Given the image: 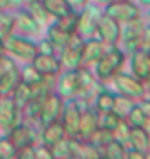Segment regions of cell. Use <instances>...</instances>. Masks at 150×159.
<instances>
[{"label":"cell","mask_w":150,"mask_h":159,"mask_svg":"<svg viewBox=\"0 0 150 159\" xmlns=\"http://www.w3.org/2000/svg\"><path fill=\"white\" fill-rule=\"evenodd\" d=\"M96 2V5H104L108 6L110 3H115V2H121V0H94Z\"/></svg>","instance_id":"cell-48"},{"label":"cell","mask_w":150,"mask_h":159,"mask_svg":"<svg viewBox=\"0 0 150 159\" xmlns=\"http://www.w3.org/2000/svg\"><path fill=\"white\" fill-rule=\"evenodd\" d=\"M81 108L77 99H69L64 102L62 115H60V124L64 127L66 137L71 139H78V125H80Z\"/></svg>","instance_id":"cell-10"},{"label":"cell","mask_w":150,"mask_h":159,"mask_svg":"<svg viewBox=\"0 0 150 159\" xmlns=\"http://www.w3.org/2000/svg\"><path fill=\"white\" fill-rule=\"evenodd\" d=\"M139 105L141 106V109L144 111V114L147 115V118H150V96H146L144 99H141L139 102Z\"/></svg>","instance_id":"cell-45"},{"label":"cell","mask_w":150,"mask_h":159,"mask_svg":"<svg viewBox=\"0 0 150 159\" xmlns=\"http://www.w3.org/2000/svg\"><path fill=\"white\" fill-rule=\"evenodd\" d=\"M146 30L144 19H135L131 22L121 24V41L122 43V50L131 55L135 50L141 49V40Z\"/></svg>","instance_id":"cell-5"},{"label":"cell","mask_w":150,"mask_h":159,"mask_svg":"<svg viewBox=\"0 0 150 159\" xmlns=\"http://www.w3.org/2000/svg\"><path fill=\"white\" fill-rule=\"evenodd\" d=\"M15 66H16V63H15V61L11 56H7L6 53L5 55H0V77L5 72L11 71L12 68H15Z\"/></svg>","instance_id":"cell-41"},{"label":"cell","mask_w":150,"mask_h":159,"mask_svg":"<svg viewBox=\"0 0 150 159\" xmlns=\"http://www.w3.org/2000/svg\"><path fill=\"white\" fill-rule=\"evenodd\" d=\"M140 6H144V7H149L150 9V0H139Z\"/></svg>","instance_id":"cell-51"},{"label":"cell","mask_w":150,"mask_h":159,"mask_svg":"<svg viewBox=\"0 0 150 159\" xmlns=\"http://www.w3.org/2000/svg\"><path fill=\"white\" fill-rule=\"evenodd\" d=\"M11 97L13 100V103H15V106L18 108V111L21 112L25 108V105L33 99V87L21 80V83L15 87V90L12 91Z\"/></svg>","instance_id":"cell-22"},{"label":"cell","mask_w":150,"mask_h":159,"mask_svg":"<svg viewBox=\"0 0 150 159\" xmlns=\"http://www.w3.org/2000/svg\"><path fill=\"white\" fill-rule=\"evenodd\" d=\"M137 102H134L131 99H128V97L122 96L119 93H116L115 94V103H113V109H112V112H115L118 116L121 119H125V116L128 115V112L133 109V106L135 105Z\"/></svg>","instance_id":"cell-30"},{"label":"cell","mask_w":150,"mask_h":159,"mask_svg":"<svg viewBox=\"0 0 150 159\" xmlns=\"http://www.w3.org/2000/svg\"><path fill=\"white\" fill-rule=\"evenodd\" d=\"M41 2L46 7V11L49 12V15L56 19L74 11V7L69 5L68 0H41Z\"/></svg>","instance_id":"cell-26"},{"label":"cell","mask_w":150,"mask_h":159,"mask_svg":"<svg viewBox=\"0 0 150 159\" xmlns=\"http://www.w3.org/2000/svg\"><path fill=\"white\" fill-rule=\"evenodd\" d=\"M102 152V158L106 159H124L125 158V152L127 149L122 146L119 142H116L115 139L112 140L110 143H108L104 148L100 149Z\"/></svg>","instance_id":"cell-31"},{"label":"cell","mask_w":150,"mask_h":159,"mask_svg":"<svg viewBox=\"0 0 150 159\" xmlns=\"http://www.w3.org/2000/svg\"><path fill=\"white\" fill-rule=\"evenodd\" d=\"M74 140L71 137H65L60 142H58L55 146L50 148L55 159H69L74 155Z\"/></svg>","instance_id":"cell-27"},{"label":"cell","mask_w":150,"mask_h":159,"mask_svg":"<svg viewBox=\"0 0 150 159\" xmlns=\"http://www.w3.org/2000/svg\"><path fill=\"white\" fill-rule=\"evenodd\" d=\"M0 55H5V46H3V40H0Z\"/></svg>","instance_id":"cell-53"},{"label":"cell","mask_w":150,"mask_h":159,"mask_svg":"<svg viewBox=\"0 0 150 159\" xmlns=\"http://www.w3.org/2000/svg\"><path fill=\"white\" fill-rule=\"evenodd\" d=\"M103 13L118 21L119 24H127L141 18V11L139 5H135L133 0H121V2L110 3L104 6Z\"/></svg>","instance_id":"cell-6"},{"label":"cell","mask_w":150,"mask_h":159,"mask_svg":"<svg viewBox=\"0 0 150 159\" xmlns=\"http://www.w3.org/2000/svg\"><path fill=\"white\" fill-rule=\"evenodd\" d=\"M55 91L64 100L75 99V97L78 96L80 87H78V74H77V69H65L64 72H60L58 75Z\"/></svg>","instance_id":"cell-12"},{"label":"cell","mask_w":150,"mask_h":159,"mask_svg":"<svg viewBox=\"0 0 150 159\" xmlns=\"http://www.w3.org/2000/svg\"><path fill=\"white\" fill-rule=\"evenodd\" d=\"M104 50H106V46L97 37L84 40L78 68H91V66H94L99 59L102 57V55L104 53Z\"/></svg>","instance_id":"cell-14"},{"label":"cell","mask_w":150,"mask_h":159,"mask_svg":"<svg viewBox=\"0 0 150 159\" xmlns=\"http://www.w3.org/2000/svg\"><path fill=\"white\" fill-rule=\"evenodd\" d=\"M144 85H146V91H147V96H150V77L144 81Z\"/></svg>","instance_id":"cell-50"},{"label":"cell","mask_w":150,"mask_h":159,"mask_svg":"<svg viewBox=\"0 0 150 159\" xmlns=\"http://www.w3.org/2000/svg\"><path fill=\"white\" fill-rule=\"evenodd\" d=\"M112 83H113L116 91L119 94L131 99L134 102H140L141 99H144L147 96L144 81H141L137 77H134L133 74H127V72H122L121 71L119 74H116L113 77Z\"/></svg>","instance_id":"cell-3"},{"label":"cell","mask_w":150,"mask_h":159,"mask_svg":"<svg viewBox=\"0 0 150 159\" xmlns=\"http://www.w3.org/2000/svg\"><path fill=\"white\" fill-rule=\"evenodd\" d=\"M68 2H69V5L74 7L75 11H81L84 6H87V3L90 0H68Z\"/></svg>","instance_id":"cell-46"},{"label":"cell","mask_w":150,"mask_h":159,"mask_svg":"<svg viewBox=\"0 0 150 159\" xmlns=\"http://www.w3.org/2000/svg\"><path fill=\"white\" fill-rule=\"evenodd\" d=\"M37 52L41 55H56V47L49 39H43L37 43Z\"/></svg>","instance_id":"cell-39"},{"label":"cell","mask_w":150,"mask_h":159,"mask_svg":"<svg viewBox=\"0 0 150 159\" xmlns=\"http://www.w3.org/2000/svg\"><path fill=\"white\" fill-rule=\"evenodd\" d=\"M34 155H35V159H55L50 148L46 146V144H43V143H38V144L34 146Z\"/></svg>","instance_id":"cell-40"},{"label":"cell","mask_w":150,"mask_h":159,"mask_svg":"<svg viewBox=\"0 0 150 159\" xmlns=\"http://www.w3.org/2000/svg\"><path fill=\"white\" fill-rule=\"evenodd\" d=\"M130 133H131V127L128 125V122L125 119H122L119 125L113 131V137L116 142H119L124 148L128 150V142H130Z\"/></svg>","instance_id":"cell-36"},{"label":"cell","mask_w":150,"mask_h":159,"mask_svg":"<svg viewBox=\"0 0 150 159\" xmlns=\"http://www.w3.org/2000/svg\"><path fill=\"white\" fill-rule=\"evenodd\" d=\"M124 159H146V153L134 150V149H128L125 152V158Z\"/></svg>","instance_id":"cell-44"},{"label":"cell","mask_w":150,"mask_h":159,"mask_svg":"<svg viewBox=\"0 0 150 159\" xmlns=\"http://www.w3.org/2000/svg\"><path fill=\"white\" fill-rule=\"evenodd\" d=\"M13 21H15V30L25 35H37L40 34L41 24L35 19L28 11L25 9H16L13 12Z\"/></svg>","instance_id":"cell-15"},{"label":"cell","mask_w":150,"mask_h":159,"mask_svg":"<svg viewBox=\"0 0 150 159\" xmlns=\"http://www.w3.org/2000/svg\"><path fill=\"white\" fill-rule=\"evenodd\" d=\"M27 11H28L40 24L49 22L50 18H52L49 15V12L46 11V7H44V5H43L41 0H27Z\"/></svg>","instance_id":"cell-29"},{"label":"cell","mask_w":150,"mask_h":159,"mask_svg":"<svg viewBox=\"0 0 150 159\" xmlns=\"http://www.w3.org/2000/svg\"><path fill=\"white\" fill-rule=\"evenodd\" d=\"M97 127V111L93 106L82 109L80 116V125H78V139L87 142Z\"/></svg>","instance_id":"cell-18"},{"label":"cell","mask_w":150,"mask_h":159,"mask_svg":"<svg viewBox=\"0 0 150 159\" xmlns=\"http://www.w3.org/2000/svg\"><path fill=\"white\" fill-rule=\"evenodd\" d=\"M40 127L34 124H29L27 121H19L15 127H12L6 136L9 137L15 148L18 150H22L27 148H34L38 144L40 140Z\"/></svg>","instance_id":"cell-2"},{"label":"cell","mask_w":150,"mask_h":159,"mask_svg":"<svg viewBox=\"0 0 150 159\" xmlns=\"http://www.w3.org/2000/svg\"><path fill=\"white\" fill-rule=\"evenodd\" d=\"M144 22H146V25H149V27H150V11L147 12V15H146V18H144Z\"/></svg>","instance_id":"cell-52"},{"label":"cell","mask_w":150,"mask_h":159,"mask_svg":"<svg viewBox=\"0 0 150 159\" xmlns=\"http://www.w3.org/2000/svg\"><path fill=\"white\" fill-rule=\"evenodd\" d=\"M64 108V99L59 96L56 91H50L41 103V111L38 115V125L41 128L46 125L56 122L60 119Z\"/></svg>","instance_id":"cell-8"},{"label":"cell","mask_w":150,"mask_h":159,"mask_svg":"<svg viewBox=\"0 0 150 159\" xmlns=\"http://www.w3.org/2000/svg\"><path fill=\"white\" fill-rule=\"evenodd\" d=\"M21 83V68H12L0 77V97L2 96H11L15 87Z\"/></svg>","instance_id":"cell-21"},{"label":"cell","mask_w":150,"mask_h":159,"mask_svg":"<svg viewBox=\"0 0 150 159\" xmlns=\"http://www.w3.org/2000/svg\"><path fill=\"white\" fill-rule=\"evenodd\" d=\"M15 30V21H13V13L5 11H0V40H5L13 34Z\"/></svg>","instance_id":"cell-34"},{"label":"cell","mask_w":150,"mask_h":159,"mask_svg":"<svg viewBox=\"0 0 150 159\" xmlns=\"http://www.w3.org/2000/svg\"><path fill=\"white\" fill-rule=\"evenodd\" d=\"M150 148V136L143 127H131L130 133V142H128V149H134L146 153Z\"/></svg>","instance_id":"cell-20"},{"label":"cell","mask_w":150,"mask_h":159,"mask_svg":"<svg viewBox=\"0 0 150 159\" xmlns=\"http://www.w3.org/2000/svg\"><path fill=\"white\" fill-rule=\"evenodd\" d=\"M147 119V115L144 114V111L141 109V106L139 105V102L133 106V109L128 112V115L125 116V121L128 122L130 127H143Z\"/></svg>","instance_id":"cell-35"},{"label":"cell","mask_w":150,"mask_h":159,"mask_svg":"<svg viewBox=\"0 0 150 159\" xmlns=\"http://www.w3.org/2000/svg\"><path fill=\"white\" fill-rule=\"evenodd\" d=\"M115 94L113 91L108 90L106 87H103L99 91L96 97L93 99V108L97 112H110L113 109V103H115Z\"/></svg>","instance_id":"cell-23"},{"label":"cell","mask_w":150,"mask_h":159,"mask_svg":"<svg viewBox=\"0 0 150 159\" xmlns=\"http://www.w3.org/2000/svg\"><path fill=\"white\" fill-rule=\"evenodd\" d=\"M100 159H106V158H100Z\"/></svg>","instance_id":"cell-56"},{"label":"cell","mask_w":150,"mask_h":159,"mask_svg":"<svg viewBox=\"0 0 150 159\" xmlns=\"http://www.w3.org/2000/svg\"><path fill=\"white\" fill-rule=\"evenodd\" d=\"M65 137H66V134H65V130L60 124V121L52 122V124L46 125L40 130V143L46 144L49 148L55 146L56 143L60 142Z\"/></svg>","instance_id":"cell-19"},{"label":"cell","mask_w":150,"mask_h":159,"mask_svg":"<svg viewBox=\"0 0 150 159\" xmlns=\"http://www.w3.org/2000/svg\"><path fill=\"white\" fill-rule=\"evenodd\" d=\"M96 37L106 47L118 46L121 41V24L103 13L99 19L97 28H96Z\"/></svg>","instance_id":"cell-9"},{"label":"cell","mask_w":150,"mask_h":159,"mask_svg":"<svg viewBox=\"0 0 150 159\" xmlns=\"http://www.w3.org/2000/svg\"><path fill=\"white\" fill-rule=\"evenodd\" d=\"M18 153V149L15 144L9 140L7 136L0 137V158L2 159H15Z\"/></svg>","instance_id":"cell-37"},{"label":"cell","mask_w":150,"mask_h":159,"mask_svg":"<svg viewBox=\"0 0 150 159\" xmlns=\"http://www.w3.org/2000/svg\"><path fill=\"white\" fill-rule=\"evenodd\" d=\"M3 46H5V53H11L28 63L33 62V59L38 55L37 43H34L33 40L27 39L24 35L11 34L3 40Z\"/></svg>","instance_id":"cell-4"},{"label":"cell","mask_w":150,"mask_h":159,"mask_svg":"<svg viewBox=\"0 0 150 159\" xmlns=\"http://www.w3.org/2000/svg\"><path fill=\"white\" fill-rule=\"evenodd\" d=\"M143 128H144V130L147 131V134H149V136H150V118H147V119H146L144 125H143Z\"/></svg>","instance_id":"cell-49"},{"label":"cell","mask_w":150,"mask_h":159,"mask_svg":"<svg viewBox=\"0 0 150 159\" xmlns=\"http://www.w3.org/2000/svg\"><path fill=\"white\" fill-rule=\"evenodd\" d=\"M71 35L72 34H68L66 31H64L56 22L49 25V30H47V39L50 40L52 44L56 47V53H59L66 46V43L71 39Z\"/></svg>","instance_id":"cell-25"},{"label":"cell","mask_w":150,"mask_h":159,"mask_svg":"<svg viewBox=\"0 0 150 159\" xmlns=\"http://www.w3.org/2000/svg\"><path fill=\"white\" fill-rule=\"evenodd\" d=\"M11 7V0H0V11H5Z\"/></svg>","instance_id":"cell-47"},{"label":"cell","mask_w":150,"mask_h":159,"mask_svg":"<svg viewBox=\"0 0 150 159\" xmlns=\"http://www.w3.org/2000/svg\"><path fill=\"white\" fill-rule=\"evenodd\" d=\"M34 66L41 75H59L62 72V63L56 55H41L38 53L33 59Z\"/></svg>","instance_id":"cell-17"},{"label":"cell","mask_w":150,"mask_h":159,"mask_svg":"<svg viewBox=\"0 0 150 159\" xmlns=\"http://www.w3.org/2000/svg\"><path fill=\"white\" fill-rule=\"evenodd\" d=\"M0 159H2V158H0Z\"/></svg>","instance_id":"cell-57"},{"label":"cell","mask_w":150,"mask_h":159,"mask_svg":"<svg viewBox=\"0 0 150 159\" xmlns=\"http://www.w3.org/2000/svg\"><path fill=\"white\" fill-rule=\"evenodd\" d=\"M19 122V111L11 96L0 97V134L6 136L12 127Z\"/></svg>","instance_id":"cell-13"},{"label":"cell","mask_w":150,"mask_h":159,"mask_svg":"<svg viewBox=\"0 0 150 159\" xmlns=\"http://www.w3.org/2000/svg\"><path fill=\"white\" fill-rule=\"evenodd\" d=\"M130 57L131 74L141 81H146L150 77V52L139 49L131 53Z\"/></svg>","instance_id":"cell-16"},{"label":"cell","mask_w":150,"mask_h":159,"mask_svg":"<svg viewBox=\"0 0 150 159\" xmlns=\"http://www.w3.org/2000/svg\"><path fill=\"white\" fill-rule=\"evenodd\" d=\"M103 15V11L97 5L84 6L80 11V19H78V28L77 33L82 40L96 37V28L100 16Z\"/></svg>","instance_id":"cell-7"},{"label":"cell","mask_w":150,"mask_h":159,"mask_svg":"<svg viewBox=\"0 0 150 159\" xmlns=\"http://www.w3.org/2000/svg\"><path fill=\"white\" fill-rule=\"evenodd\" d=\"M41 78H43V75H41L40 72L33 66V63L31 62H29L27 66H24V68L21 69V80H22L24 83L29 84V85L38 83Z\"/></svg>","instance_id":"cell-38"},{"label":"cell","mask_w":150,"mask_h":159,"mask_svg":"<svg viewBox=\"0 0 150 159\" xmlns=\"http://www.w3.org/2000/svg\"><path fill=\"white\" fill-rule=\"evenodd\" d=\"M141 49L150 52V27L149 25H146L144 34H143V40H141Z\"/></svg>","instance_id":"cell-43"},{"label":"cell","mask_w":150,"mask_h":159,"mask_svg":"<svg viewBox=\"0 0 150 159\" xmlns=\"http://www.w3.org/2000/svg\"><path fill=\"white\" fill-rule=\"evenodd\" d=\"M78 19H80V11H71L69 13H66L64 16H60L56 19V24H58L60 28L66 31L68 34H75L77 33V28H78Z\"/></svg>","instance_id":"cell-28"},{"label":"cell","mask_w":150,"mask_h":159,"mask_svg":"<svg viewBox=\"0 0 150 159\" xmlns=\"http://www.w3.org/2000/svg\"><path fill=\"white\" fill-rule=\"evenodd\" d=\"M74 155L80 156L81 159H100L102 152L100 149L93 146L90 142L75 139L74 140Z\"/></svg>","instance_id":"cell-24"},{"label":"cell","mask_w":150,"mask_h":159,"mask_svg":"<svg viewBox=\"0 0 150 159\" xmlns=\"http://www.w3.org/2000/svg\"><path fill=\"white\" fill-rule=\"evenodd\" d=\"M15 159H35L34 148H27L22 149V150H18Z\"/></svg>","instance_id":"cell-42"},{"label":"cell","mask_w":150,"mask_h":159,"mask_svg":"<svg viewBox=\"0 0 150 159\" xmlns=\"http://www.w3.org/2000/svg\"><path fill=\"white\" fill-rule=\"evenodd\" d=\"M125 61H127V53L118 46L106 47L102 57L94 65V74L100 83L106 84L112 81L116 74L121 72L125 65Z\"/></svg>","instance_id":"cell-1"},{"label":"cell","mask_w":150,"mask_h":159,"mask_svg":"<svg viewBox=\"0 0 150 159\" xmlns=\"http://www.w3.org/2000/svg\"><path fill=\"white\" fill-rule=\"evenodd\" d=\"M122 119L115 114V112H97V125L102 128H106L109 131H115V128L119 125Z\"/></svg>","instance_id":"cell-33"},{"label":"cell","mask_w":150,"mask_h":159,"mask_svg":"<svg viewBox=\"0 0 150 159\" xmlns=\"http://www.w3.org/2000/svg\"><path fill=\"white\" fill-rule=\"evenodd\" d=\"M113 139H115V137H113V133H112V131L106 130V128H102V127H97L96 131L90 136V139H88L87 142H90L93 146H96V148L102 149V148H104L108 143L112 142Z\"/></svg>","instance_id":"cell-32"},{"label":"cell","mask_w":150,"mask_h":159,"mask_svg":"<svg viewBox=\"0 0 150 159\" xmlns=\"http://www.w3.org/2000/svg\"><path fill=\"white\" fill-rule=\"evenodd\" d=\"M69 159H81V158H80V156H77V155H72Z\"/></svg>","instance_id":"cell-55"},{"label":"cell","mask_w":150,"mask_h":159,"mask_svg":"<svg viewBox=\"0 0 150 159\" xmlns=\"http://www.w3.org/2000/svg\"><path fill=\"white\" fill-rule=\"evenodd\" d=\"M84 40L78 34L71 35L69 41L66 43L62 50L59 52V61L62 63V69H77L80 66L81 52H82Z\"/></svg>","instance_id":"cell-11"},{"label":"cell","mask_w":150,"mask_h":159,"mask_svg":"<svg viewBox=\"0 0 150 159\" xmlns=\"http://www.w3.org/2000/svg\"><path fill=\"white\" fill-rule=\"evenodd\" d=\"M146 159H150V148H149V150L146 152Z\"/></svg>","instance_id":"cell-54"}]
</instances>
